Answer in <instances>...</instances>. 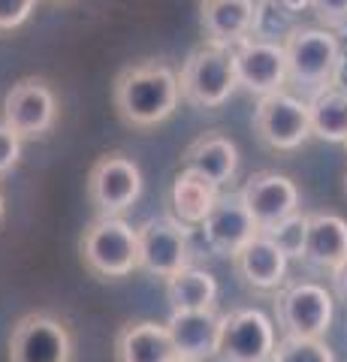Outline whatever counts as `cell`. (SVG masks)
Here are the masks:
<instances>
[{"instance_id":"cell-1","label":"cell","mask_w":347,"mask_h":362,"mask_svg":"<svg viewBox=\"0 0 347 362\" xmlns=\"http://www.w3.org/2000/svg\"><path fill=\"white\" fill-rule=\"evenodd\" d=\"M115 109L130 127H154L172 115L182 100L178 76L166 64L145 61L115 78Z\"/></svg>"},{"instance_id":"cell-2","label":"cell","mask_w":347,"mask_h":362,"mask_svg":"<svg viewBox=\"0 0 347 362\" xmlns=\"http://www.w3.org/2000/svg\"><path fill=\"white\" fill-rule=\"evenodd\" d=\"M287 82L308 90L332 88V78L341 66V42L327 28H296L284 42Z\"/></svg>"},{"instance_id":"cell-3","label":"cell","mask_w":347,"mask_h":362,"mask_svg":"<svg viewBox=\"0 0 347 362\" xmlns=\"http://www.w3.org/2000/svg\"><path fill=\"white\" fill-rule=\"evenodd\" d=\"M79 251L97 278H124L139 269V239L124 218H97L82 233Z\"/></svg>"},{"instance_id":"cell-4","label":"cell","mask_w":347,"mask_h":362,"mask_svg":"<svg viewBox=\"0 0 347 362\" xmlns=\"http://www.w3.org/2000/svg\"><path fill=\"white\" fill-rule=\"evenodd\" d=\"M178 88L187 103L199 109H215L227 103L230 94L239 88L236 58L233 49H218V45H203L184 61V70L178 76Z\"/></svg>"},{"instance_id":"cell-5","label":"cell","mask_w":347,"mask_h":362,"mask_svg":"<svg viewBox=\"0 0 347 362\" xmlns=\"http://www.w3.org/2000/svg\"><path fill=\"white\" fill-rule=\"evenodd\" d=\"M136 239L139 269H145L148 275L166 281L190 266V233L172 214L148 218L142 226H136Z\"/></svg>"},{"instance_id":"cell-6","label":"cell","mask_w":347,"mask_h":362,"mask_svg":"<svg viewBox=\"0 0 347 362\" xmlns=\"http://www.w3.org/2000/svg\"><path fill=\"white\" fill-rule=\"evenodd\" d=\"M254 130L260 142L275 151H293L311 139V112L308 103L287 90L269 94L257 103Z\"/></svg>"},{"instance_id":"cell-7","label":"cell","mask_w":347,"mask_h":362,"mask_svg":"<svg viewBox=\"0 0 347 362\" xmlns=\"http://www.w3.org/2000/svg\"><path fill=\"white\" fill-rule=\"evenodd\" d=\"M9 362H73V335L54 314L33 311L13 326Z\"/></svg>"},{"instance_id":"cell-8","label":"cell","mask_w":347,"mask_h":362,"mask_svg":"<svg viewBox=\"0 0 347 362\" xmlns=\"http://www.w3.org/2000/svg\"><path fill=\"white\" fill-rule=\"evenodd\" d=\"M142 194L139 166L124 154H103L88 173V197L100 218H121Z\"/></svg>"},{"instance_id":"cell-9","label":"cell","mask_w":347,"mask_h":362,"mask_svg":"<svg viewBox=\"0 0 347 362\" xmlns=\"http://www.w3.org/2000/svg\"><path fill=\"white\" fill-rule=\"evenodd\" d=\"M220 362H272L275 326L257 308H239L223 314L218 354Z\"/></svg>"},{"instance_id":"cell-10","label":"cell","mask_w":347,"mask_h":362,"mask_svg":"<svg viewBox=\"0 0 347 362\" xmlns=\"http://www.w3.org/2000/svg\"><path fill=\"white\" fill-rule=\"evenodd\" d=\"M275 314L284 335L320 338L332 323V296L327 287L314 284V281H296L278 293Z\"/></svg>"},{"instance_id":"cell-11","label":"cell","mask_w":347,"mask_h":362,"mask_svg":"<svg viewBox=\"0 0 347 362\" xmlns=\"http://www.w3.org/2000/svg\"><path fill=\"white\" fill-rule=\"evenodd\" d=\"M54 118H58V100L42 78H21L9 88L4 100V124L13 127L21 139L49 133Z\"/></svg>"},{"instance_id":"cell-12","label":"cell","mask_w":347,"mask_h":362,"mask_svg":"<svg viewBox=\"0 0 347 362\" xmlns=\"http://www.w3.org/2000/svg\"><path fill=\"white\" fill-rule=\"evenodd\" d=\"M233 58H236V76L239 85L251 94H278L284 90L287 82V54L284 45L275 42H260V40H245L242 45L233 49Z\"/></svg>"},{"instance_id":"cell-13","label":"cell","mask_w":347,"mask_h":362,"mask_svg":"<svg viewBox=\"0 0 347 362\" xmlns=\"http://www.w3.org/2000/svg\"><path fill=\"white\" fill-rule=\"evenodd\" d=\"M260 223L251 218L248 206L242 202L239 194L220 197L218 206L211 209V214L203 221V235L206 245L215 251L218 257H236L248 242H254L260 235Z\"/></svg>"},{"instance_id":"cell-14","label":"cell","mask_w":347,"mask_h":362,"mask_svg":"<svg viewBox=\"0 0 347 362\" xmlns=\"http://www.w3.org/2000/svg\"><path fill=\"white\" fill-rule=\"evenodd\" d=\"M239 197L248 206L251 218L260 223V230H269L278 221L299 211V190L293 185V178L278 175V173H254L245 181Z\"/></svg>"},{"instance_id":"cell-15","label":"cell","mask_w":347,"mask_h":362,"mask_svg":"<svg viewBox=\"0 0 347 362\" xmlns=\"http://www.w3.org/2000/svg\"><path fill=\"white\" fill-rule=\"evenodd\" d=\"M220 323H223V317L215 314V308L172 314L166 320V332L172 338L175 356L184 362H199L206 356H215L218 341H220Z\"/></svg>"},{"instance_id":"cell-16","label":"cell","mask_w":347,"mask_h":362,"mask_svg":"<svg viewBox=\"0 0 347 362\" xmlns=\"http://www.w3.org/2000/svg\"><path fill=\"white\" fill-rule=\"evenodd\" d=\"M254 0H206L203 4V30L208 45L236 49L251 40L254 28Z\"/></svg>"},{"instance_id":"cell-17","label":"cell","mask_w":347,"mask_h":362,"mask_svg":"<svg viewBox=\"0 0 347 362\" xmlns=\"http://www.w3.org/2000/svg\"><path fill=\"white\" fill-rule=\"evenodd\" d=\"M115 359L118 362H178L172 338L166 323L136 320L124 323L115 335Z\"/></svg>"},{"instance_id":"cell-18","label":"cell","mask_w":347,"mask_h":362,"mask_svg":"<svg viewBox=\"0 0 347 362\" xmlns=\"http://www.w3.org/2000/svg\"><path fill=\"white\" fill-rule=\"evenodd\" d=\"M236 166H239V148L220 133H203L182 154V169L208 178L218 187L236 175Z\"/></svg>"},{"instance_id":"cell-19","label":"cell","mask_w":347,"mask_h":362,"mask_svg":"<svg viewBox=\"0 0 347 362\" xmlns=\"http://www.w3.org/2000/svg\"><path fill=\"white\" fill-rule=\"evenodd\" d=\"M233 266H236L239 278L248 287L257 290H275L284 284L287 275V257L278 251V247L260 233L254 242H248L242 251L233 257Z\"/></svg>"},{"instance_id":"cell-20","label":"cell","mask_w":347,"mask_h":362,"mask_svg":"<svg viewBox=\"0 0 347 362\" xmlns=\"http://www.w3.org/2000/svg\"><path fill=\"white\" fill-rule=\"evenodd\" d=\"M305 259L308 266L317 269H335L347 259V221L339 214L320 211L308 214V242H305Z\"/></svg>"},{"instance_id":"cell-21","label":"cell","mask_w":347,"mask_h":362,"mask_svg":"<svg viewBox=\"0 0 347 362\" xmlns=\"http://www.w3.org/2000/svg\"><path fill=\"white\" fill-rule=\"evenodd\" d=\"M218 199H220L218 185H211L208 178L196 175V173H187V169H182V173L175 175L172 190H170L172 218H178L184 226H194V223L203 226L211 209L218 206Z\"/></svg>"},{"instance_id":"cell-22","label":"cell","mask_w":347,"mask_h":362,"mask_svg":"<svg viewBox=\"0 0 347 362\" xmlns=\"http://www.w3.org/2000/svg\"><path fill=\"white\" fill-rule=\"evenodd\" d=\"M218 299V281L203 269L187 266L178 275L166 278V302L172 314L178 311H208Z\"/></svg>"},{"instance_id":"cell-23","label":"cell","mask_w":347,"mask_h":362,"mask_svg":"<svg viewBox=\"0 0 347 362\" xmlns=\"http://www.w3.org/2000/svg\"><path fill=\"white\" fill-rule=\"evenodd\" d=\"M311 136L323 142H347V90L323 88L308 100Z\"/></svg>"},{"instance_id":"cell-24","label":"cell","mask_w":347,"mask_h":362,"mask_svg":"<svg viewBox=\"0 0 347 362\" xmlns=\"http://www.w3.org/2000/svg\"><path fill=\"white\" fill-rule=\"evenodd\" d=\"M293 30H296V18H293V13H290L287 6H281L278 0H257L251 40L284 45Z\"/></svg>"},{"instance_id":"cell-25","label":"cell","mask_w":347,"mask_h":362,"mask_svg":"<svg viewBox=\"0 0 347 362\" xmlns=\"http://www.w3.org/2000/svg\"><path fill=\"white\" fill-rule=\"evenodd\" d=\"M263 235L287 259L290 257H299L302 259V257H305V242H308V218L296 211V214H290V218L278 221L275 226H269V230H263Z\"/></svg>"},{"instance_id":"cell-26","label":"cell","mask_w":347,"mask_h":362,"mask_svg":"<svg viewBox=\"0 0 347 362\" xmlns=\"http://www.w3.org/2000/svg\"><path fill=\"white\" fill-rule=\"evenodd\" d=\"M272 362H335L332 350L320 338H290L284 335L275 344Z\"/></svg>"},{"instance_id":"cell-27","label":"cell","mask_w":347,"mask_h":362,"mask_svg":"<svg viewBox=\"0 0 347 362\" xmlns=\"http://www.w3.org/2000/svg\"><path fill=\"white\" fill-rule=\"evenodd\" d=\"M33 6H37V0H0V33L25 25Z\"/></svg>"},{"instance_id":"cell-28","label":"cell","mask_w":347,"mask_h":362,"mask_svg":"<svg viewBox=\"0 0 347 362\" xmlns=\"http://www.w3.org/2000/svg\"><path fill=\"white\" fill-rule=\"evenodd\" d=\"M311 9L327 30L347 28V0H311Z\"/></svg>"},{"instance_id":"cell-29","label":"cell","mask_w":347,"mask_h":362,"mask_svg":"<svg viewBox=\"0 0 347 362\" xmlns=\"http://www.w3.org/2000/svg\"><path fill=\"white\" fill-rule=\"evenodd\" d=\"M18 157H21V136L0 121V175H6L18 163Z\"/></svg>"},{"instance_id":"cell-30","label":"cell","mask_w":347,"mask_h":362,"mask_svg":"<svg viewBox=\"0 0 347 362\" xmlns=\"http://www.w3.org/2000/svg\"><path fill=\"white\" fill-rule=\"evenodd\" d=\"M329 281H332V290L335 296H339L341 302H347V259L344 263H339L332 272H329Z\"/></svg>"},{"instance_id":"cell-31","label":"cell","mask_w":347,"mask_h":362,"mask_svg":"<svg viewBox=\"0 0 347 362\" xmlns=\"http://www.w3.org/2000/svg\"><path fill=\"white\" fill-rule=\"evenodd\" d=\"M278 4H281V6H287L290 9V13H302V9H305V6H311V0H278Z\"/></svg>"},{"instance_id":"cell-32","label":"cell","mask_w":347,"mask_h":362,"mask_svg":"<svg viewBox=\"0 0 347 362\" xmlns=\"http://www.w3.org/2000/svg\"><path fill=\"white\" fill-rule=\"evenodd\" d=\"M0 218H4V194H0Z\"/></svg>"},{"instance_id":"cell-33","label":"cell","mask_w":347,"mask_h":362,"mask_svg":"<svg viewBox=\"0 0 347 362\" xmlns=\"http://www.w3.org/2000/svg\"><path fill=\"white\" fill-rule=\"evenodd\" d=\"M344 194H347V175H344Z\"/></svg>"},{"instance_id":"cell-34","label":"cell","mask_w":347,"mask_h":362,"mask_svg":"<svg viewBox=\"0 0 347 362\" xmlns=\"http://www.w3.org/2000/svg\"><path fill=\"white\" fill-rule=\"evenodd\" d=\"M54 4H61V0H54Z\"/></svg>"},{"instance_id":"cell-35","label":"cell","mask_w":347,"mask_h":362,"mask_svg":"<svg viewBox=\"0 0 347 362\" xmlns=\"http://www.w3.org/2000/svg\"><path fill=\"white\" fill-rule=\"evenodd\" d=\"M178 362H184V359H178Z\"/></svg>"},{"instance_id":"cell-36","label":"cell","mask_w":347,"mask_h":362,"mask_svg":"<svg viewBox=\"0 0 347 362\" xmlns=\"http://www.w3.org/2000/svg\"><path fill=\"white\" fill-rule=\"evenodd\" d=\"M344 148H347V142H344Z\"/></svg>"},{"instance_id":"cell-37","label":"cell","mask_w":347,"mask_h":362,"mask_svg":"<svg viewBox=\"0 0 347 362\" xmlns=\"http://www.w3.org/2000/svg\"><path fill=\"white\" fill-rule=\"evenodd\" d=\"M203 4H206V0H203Z\"/></svg>"}]
</instances>
